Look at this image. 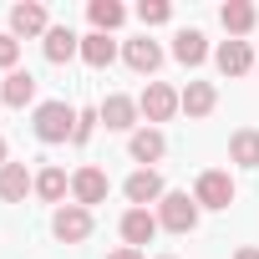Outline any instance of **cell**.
Masks as SVG:
<instances>
[{
  "label": "cell",
  "instance_id": "obj_25",
  "mask_svg": "<svg viewBox=\"0 0 259 259\" xmlns=\"http://www.w3.org/2000/svg\"><path fill=\"white\" fill-rule=\"evenodd\" d=\"M168 16H173L168 0H143V6H138V21H143V26H163Z\"/></svg>",
  "mask_w": 259,
  "mask_h": 259
},
{
  "label": "cell",
  "instance_id": "obj_12",
  "mask_svg": "<svg viewBox=\"0 0 259 259\" xmlns=\"http://www.w3.org/2000/svg\"><path fill=\"white\" fill-rule=\"evenodd\" d=\"M122 56H127V66H133L138 76H153V71L163 66V46H158L153 36H138V41H127V46H122Z\"/></svg>",
  "mask_w": 259,
  "mask_h": 259
},
{
  "label": "cell",
  "instance_id": "obj_14",
  "mask_svg": "<svg viewBox=\"0 0 259 259\" xmlns=\"http://www.w3.org/2000/svg\"><path fill=\"white\" fill-rule=\"evenodd\" d=\"M213 61H219L224 76H249V71H254V51H249V41H224V46L213 51Z\"/></svg>",
  "mask_w": 259,
  "mask_h": 259
},
{
  "label": "cell",
  "instance_id": "obj_19",
  "mask_svg": "<svg viewBox=\"0 0 259 259\" xmlns=\"http://www.w3.org/2000/svg\"><path fill=\"white\" fill-rule=\"evenodd\" d=\"M173 61H183V66H203V61H208V41H203V31H178V36H173Z\"/></svg>",
  "mask_w": 259,
  "mask_h": 259
},
{
  "label": "cell",
  "instance_id": "obj_9",
  "mask_svg": "<svg viewBox=\"0 0 259 259\" xmlns=\"http://www.w3.org/2000/svg\"><path fill=\"white\" fill-rule=\"evenodd\" d=\"M158 213H148V208H127L122 213V239H127V249H143V244H153L158 239Z\"/></svg>",
  "mask_w": 259,
  "mask_h": 259
},
{
  "label": "cell",
  "instance_id": "obj_22",
  "mask_svg": "<svg viewBox=\"0 0 259 259\" xmlns=\"http://www.w3.org/2000/svg\"><path fill=\"white\" fill-rule=\"evenodd\" d=\"M81 61H87V66H97V71H102V66H112V61H117V41H107L102 31L81 36Z\"/></svg>",
  "mask_w": 259,
  "mask_h": 259
},
{
  "label": "cell",
  "instance_id": "obj_20",
  "mask_svg": "<svg viewBox=\"0 0 259 259\" xmlns=\"http://www.w3.org/2000/svg\"><path fill=\"white\" fill-rule=\"evenodd\" d=\"M229 163H239V168H259V133H254V127H239V133L229 138Z\"/></svg>",
  "mask_w": 259,
  "mask_h": 259
},
{
  "label": "cell",
  "instance_id": "obj_24",
  "mask_svg": "<svg viewBox=\"0 0 259 259\" xmlns=\"http://www.w3.org/2000/svg\"><path fill=\"white\" fill-rule=\"evenodd\" d=\"M97 122H102V112H97V107H81V112H76V133H71V143H76V148H81V143H92Z\"/></svg>",
  "mask_w": 259,
  "mask_h": 259
},
{
  "label": "cell",
  "instance_id": "obj_17",
  "mask_svg": "<svg viewBox=\"0 0 259 259\" xmlns=\"http://www.w3.org/2000/svg\"><path fill=\"white\" fill-rule=\"evenodd\" d=\"M0 102H6V107H31L36 102V76L31 71H6V81H0Z\"/></svg>",
  "mask_w": 259,
  "mask_h": 259
},
{
  "label": "cell",
  "instance_id": "obj_8",
  "mask_svg": "<svg viewBox=\"0 0 259 259\" xmlns=\"http://www.w3.org/2000/svg\"><path fill=\"white\" fill-rule=\"evenodd\" d=\"M51 31V16H46V6L41 0H21V6L11 11V36L21 41V36H46Z\"/></svg>",
  "mask_w": 259,
  "mask_h": 259
},
{
  "label": "cell",
  "instance_id": "obj_16",
  "mask_svg": "<svg viewBox=\"0 0 259 259\" xmlns=\"http://www.w3.org/2000/svg\"><path fill=\"white\" fill-rule=\"evenodd\" d=\"M219 21H224V31H229V41H244V36L254 31V21H259V11L249 6V0H229V6L219 11Z\"/></svg>",
  "mask_w": 259,
  "mask_h": 259
},
{
  "label": "cell",
  "instance_id": "obj_4",
  "mask_svg": "<svg viewBox=\"0 0 259 259\" xmlns=\"http://www.w3.org/2000/svg\"><path fill=\"white\" fill-rule=\"evenodd\" d=\"M198 203L188 198V193H163V203H158V224L168 229V234H188L193 224H198Z\"/></svg>",
  "mask_w": 259,
  "mask_h": 259
},
{
  "label": "cell",
  "instance_id": "obj_5",
  "mask_svg": "<svg viewBox=\"0 0 259 259\" xmlns=\"http://www.w3.org/2000/svg\"><path fill=\"white\" fill-rule=\"evenodd\" d=\"M107 173L97 168V163H87V168H76L71 173V198L81 203V208H97V203H107Z\"/></svg>",
  "mask_w": 259,
  "mask_h": 259
},
{
  "label": "cell",
  "instance_id": "obj_1",
  "mask_svg": "<svg viewBox=\"0 0 259 259\" xmlns=\"http://www.w3.org/2000/svg\"><path fill=\"white\" fill-rule=\"evenodd\" d=\"M31 127H36L41 143H71V133H76V107H71V102H41Z\"/></svg>",
  "mask_w": 259,
  "mask_h": 259
},
{
  "label": "cell",
  "instance_id": "obj_30",
  "mask_svg": "<svg viewBox=\"0 0 259 259\" xmlns=\"http://www.w3.org/2000/svg\"><path fill=\"white\" fill-rule=\"evenodd\" d=\"M158 259H178V254H158Z\"/></svg>",
  "mask_w": 259,
  "mask_h": 259
},
{
  "label": "cell",
  "instance_id": "obj_13",
  "mask_svg": "<svg viewBox=\"0 0 259 259\" xmlns=\"http://www.w3.org/2000/svg\"><path fill=\"white\" fill-rule=\"evenodd\" d=\"M41 51H46V61H71V56H81V36L71 31V26H51L46 36H41Z\"/></svg>",
  "mask_w": 259,
  "mask_h": 259
},
{
  "label": "cell",
  "instance_id": "obj_31",
  "mask_svg": "<svg viewBox=\"0 0 259 259\" xmlns=\"http://www.w3.org/2000/svg\"><path fill=\"white\" fill-rule=\"evenodd\" d=\"M254 66H259V56H254Z\"/></svg>",
  "mask_w": 259,
  "mask_h": 259
},
{
  "label": "cell",
  "instance_id": "obj_23",
  "mask_svg": "<svg viewBox=\"0 0 259 259\" xmlns=\"http://www.w3.org/2000/svg\"><path fill=\"white\" fill-rule=\"evenodd\" d=\"M87 16H92V26L107 36V31H117L122 21H127V11L117 6V0H92V6H87Z\"/></svg>",
  "mask_w": 259,
  "mask_h": 259
},
{
  "label": "cell",
  "instance_id": "obj_11",
  "mask_svg": "<svg viewBox=\"0 0 259 259\" xmlns=\"http://www.w3.org/2000/svg\"><path fill=\"white\" fill-rule=\"evenodd\" d=\"M127 153H133V163H143V168H153L163 153H168V138L158 133V127H138L133 138H127Z\"/></svg>",
  "mask_w": 259,
  "mask_h": 259
},
{
  "label": "cell",
  "instance_id": "obj_6",
  "mask_svg": "<svg viewBox=\"0 0 259 259\" xmlns=\"http://www.w3.org/2000/svg\"><path fill=\"white\" fill-rule=\"evenodd\" d=\"M122 193H127V203H133V208H148V203H163V173L158 168H138L133 178H127L122 183Z\"/></svg>",
  "mask_w": 259,
  "mask_h": 259
},
{
  "label": "cell",
  "instance_id": "obj_7",
  "mask_svg": "<svg viewBox=\"0 0 259 259\" xmlns=\"http://www.w3.org/2000/svg\"><path fill=\"white\" fill-rule=\"evenodd\" d=\"M178 107H183V102H178V92H173L168 81H148V92L138 97V112H143L148 122H168Z\"/></svg>",
  "mask_w": 259,
  "mask_h": 259
},
{
  "label": "cell",
  "instance_id": "obj_10",
  "mask_svg": "<svg viewBox=\"0 0 259 259\" xmlns=\"http://www.w3.org/2000/svg\"><path fill=\"white\" fill-rule=\"evenodd\" d=\"M97 112H102V122L112 127V133H133V127H138V117H143V112H138V102H133V97H122V92H112Z\"/></svg>",
  "mask_w": 259,
  "mask_h": 259
},
{
  "label": "cell",
  "instance_id": "obj_3",
  "mask_svg": "<svg viewBox=\"0 0 259 259\" xmlns=\"http://www.w3.org/2000/svg\"><path fill=\"white\" fill-rule=\"evenodd\" d=\"M51 234H56L61 244H87V239H92V208L61 203V208L51 213Z\"/></svg>",
  "mask_w": 259,
  "mask_h": 259
},
{
  "label": "cell",
  "instance_id": "obj_2",
  "mask_svg": "<svg viewBox=\"0 0 259 259\" xmlns=\"http://www.w3.org/2000/svg\"><path fill=\"white\" fill-rule=\"evenodd\" d=\"M234 178L224 173V168H208V173H198V183H193V203L198 208H229L234 203Z\"/></svg>",
  "mask_w": 259,
  "mask_h": 259
},
{
  "label": "cell",
  "instance_id": "obj_29",
  "mask_svg": "<svg viewBox=\"0 0 259 259\" xmlns=\"http://www.w3.org/2000/svg\"><path fill=\"white\" fill-rule=\"evenodd\" d=\"M6 153H11V148H6V138H0V168H6Z\"/></svg>",
  "mask_w": 259,
  "mask_h": 259
},
{
  "label": "cell",
  "instance_id": "obj_26",
  "mask_svg": "<svg viewBox=\"0 0 259 259\" xmlns=\"http://www.w3.org/2000/svg\"><path fill=\"white\" fill-rule=\"evenodd\" d=\"M16 61H21V41L6 31L0 36V71H16Z\"/></svg>",
  "mask_w": 259,
  "mask_h": 259
},
{
  "label": "cell",
  "instance_id": "obj_21",
  "mask_svg": "<svg viewBox=\"0 0 259 259\" xmlns=\"http://www.w3.org/2000/svg\"><path fill=\"white\" fill-rule=\"evenodd\" d=\"M66 193H71V178H66L61 168H41V173H36V198H41V203H56V208H61Z\"/></svg>",
  "mask_w": 259,
  "mask_h": 259
},
{
  "label": "cell",
  "instance_id": "obj_28",
  "mask_svg": "<svg viewBox=\"0 0 259 259\" xmlns=\"http://www.w3.org/2000/svg\"><path fill=\"white\" fill-rule=\"evenodd\" d=\"M234 259H259V249H254V244H244V249H239Z\"/></svg>",
  "mask_w": 259,
  "mask_h": 259
},
{
  "label": "cell",
  "instance_id": "obj_15",
  "mask_svg": "<svg viewBox=\"0 0 259 259\" xmlns=\"http://www.w3.org/2000/svg\"><path fill=\"white\" fill-rule=\"evenodd\" d=\"M26 193H36V178L26 173V163H6L0 168V198L6 203H26Z\"/></svg>",
  "mask_w": 259,
  "mask_h": 259
},
{
  "label": "cell",
  "instance_id": "obj_18",
  "mask_svg": "<svg viewBox=\"0 0 259 259\" xmlns=\"http://www.w3.org/2000/svg\"><path fill=\"white\" fill-rule=\"evenodd\" d=\"M178 102H183L188 117H208V112L219 107V92H213V81H188V87L178 92Z\"/></svg>",
  "mask_w": 259,
  "mask_h": 259
},
{
  "label": "cell",
  "instance_id": "obj_27",
  "mask_svg": "<svg viewBox=\"0 0 259 259\" xmlns=\"http://www.w3.org/2000/svg\"><path fill=\"white\" fill-rule=\"evenodd\" d=\"M107 259H143V249H127V244H122V249H112Z\"/></svg>",
  "mask_w": 259,
  "mask_h": 259
}]
</instances>
